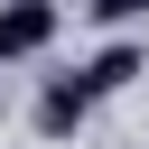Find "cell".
Returning <instances> with one entry per match:
<instances>
[{
  "instance_id": "obj_1",
  "label": "cell",
  "mask_w": 149,
  "mask_h": 149,
  "mask_svg": "<svg viewBox=\"0 0 149 149\" xmlns=\"http://www.w3.org/2000/svg\"><path fill=\"white\" fill-rule=\"evenodd\" d=\"M56 47V0H0V65H28Z\"/></svg>"
},
{
  "instance_id": "obj_2",
  "label": "cell",
  "mask_w": 149,
  "mask_h": 149,
  "mask_svg": "<svg viewBox=\"0 0 149 149\" xmlns=\"http://www.w3.org/2000/svg\"><path fill=\"white\" fill-rule=\"evenodd\" d=\"M84 112H93V84H84V74H56V84L37 93V130H47V140H65Z\"/></svg>"
},
{
  "instance_id": "obj_3",
  "label": "cell",
  "mask_w": 149,
  "mask_h": 149,
  "mask_svg": "<svg viewBox=\"0 0 149 149\" xmlns=\"http://www.w3.org/2000/svg\"><path fill=\"white\" fill-rule=\"evenodd\" d=\"M130 74H140V47H130V37H121V47H102V56L84 65V84H93V102H102V93H121Z\"/></svg>"
},
{
  "instance_id": "obj_4",
  "label": "cell",
  "mask_w": 149,
  "mask_h": 149,
  "mask_svg": "<svg viewBox=\"0 0 149 149\" xmlns=\"http://www.w3.org/2000/svg\"><path fill=\"white\" fill-rule=\"evenodd\" d=\"M93 19H149V0H93Z\"/></svg>"
}]
</instances>
